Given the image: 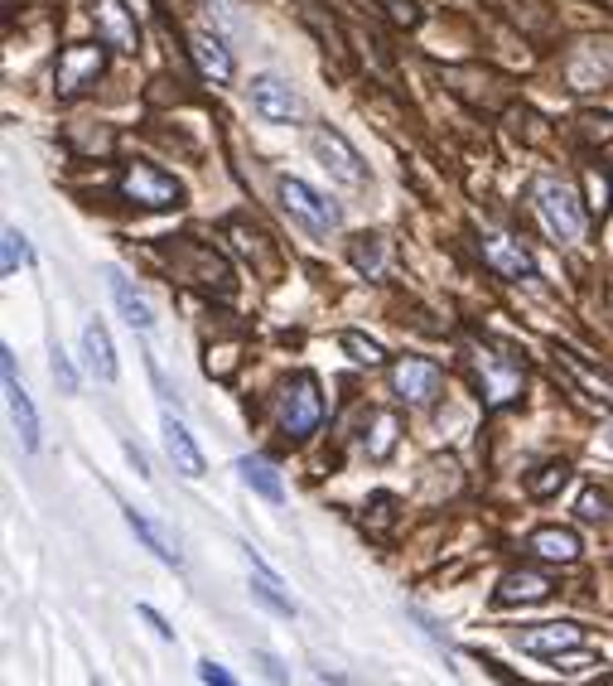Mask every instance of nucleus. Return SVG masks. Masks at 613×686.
<instances>
[{
    "label": "nucleus",
    "instance_id": "nucleus-34",
    "mask_svg": "<svg viewBox=\"0 0 613 686\" xmlns=\"http://www.w3.org/2000/svg\"><path fill=\"white\" fill-rule=\"evenodd\" d=\"M575 512H580L584 522H609V518H613V503H609L604 488H594V484H590V488L580 493V508H575Z\"/></svg>",
    "mask_w": 613,
    "mask_h": 686
},
{
    "label": "nucleus",
    "instance_id": "nucleus-22",
    "mask_svg": "<svg viewBox=\"0 0 613 686\" xmlns=\"http://www.w3.org/2000/svg\"><path fill=\"white\" fill-rule=\"evenodd\" d=\"M83 353H87V367L97 373L102 382H116V353H112V334L92 320L83 324Z\"/></svg>",
    "mask_w": 613,
    "mask_h": 686
},
{
    "label": "nucleus",
    "instance_id": "nucleus-41",
    "mask_svg": "<svg viewBox=\"0 0 613 686\" xmlns=\"http://www.w3.org/2000/svg\"><path fill=\"white\" fill-rule=\"evenodd\" d=\"M126 455H131V465H136V469H141V474H150V469H145V455H141V450H136V445H126Z\"/></svg>",
    "mask_w": 613,
    "mask_h": 686
},
{
    "label": "nucleus",
    "instance_id": "nucleus-1",
    "mask_svg": "<svg viewBox=\"0 0 613 686\" xmlns=\"http://www.w3.org/2000/svg\"><path fill=\"white\" fill-rule=\"evenodd\" d=\"M531 204H537V214L546 222V232L555 237V242H580L584 237V204L575 199V189H570L565 179H537L531 184Z\"/></svg>",
    "mask_w": 613,
    "mask_h": 686
},
{
    "label": "nucleus",
    "instance_id": "nucleus-40",
    "mask_svg": "<svg viewBox=\"0 0 613 686\" xmlns=\"http://www.w3.org/2000/svg\"><path fill=\"white\" fill-rule=\"evenodd\" d=\"M141 619H145V624H150V628L159 633V638H175V628H169V624H165V619H159V614L150 610V604H141Z\"/></svg>",
    "mask_w": 613,
    "mask_h": 686
},
{
    "label": "nucleus",
    "instance_id": "nucleus-28",
    "mask_svg": "<svg viewBox=\"0 0 613 686\" xmlns=\"http://www.w3.org/2000/svg\"><path fill=\"white\" fill-rule=\"evenodd\" d=\"M349 257H353V267L363 271V276H382V271H386V242H382L377 232H363V237H353Z\"/></svg>",
    "mask_w": 613,
    "mask_h": 686
},
{
    "label": "nucleus",
    "instance_id": "nucleus-4",
    "mask_svg": "<svg viewBox=\"0 0 613 686\" xmlns=\"http://www.w3.org/2000/svg\"><path fill=\"white\" fill-rule=\"evenodd\" d=\"M122 199L141 204V208H179L184 204V184L175 175H165V169L145 165V160H131L122 169Z\"/></svg>",
    "mask_w": 613,
    "mask_h": 686
},
{
    "label": "nucleus",
    "instance_id": "nucleus-5",
    "mask_svg": "<svg viewBox=\"0 0 613 686\" xmlns=\"http://www.w3.org/2000/svg\"><path fill=\"white\" fill-rule=\"evenodd\" d=\"M469 363H474V377H478V387H484L488 406H508L517 392H522V382H527L522 363L508 358V353H498V349H488V343L469 353Z\"/></svg>",
    "mask_w": 613,
    "mask_h": 686
},
{
    "label": "nucleus",
    "instance_id": "nucleus-2",
    "mask_svg": "<svg viewBox=\"0 0 613 686\" xmlns=\"http://www.w3.org/2000/svg\"><path fill=\"white\" fill-rule=\"evenodd\" d=\"M169 261H175V271L184 276L189 285H198V290H212V295H222L228 300L232 295V267L222 261L218 252H212L208 242H198V237H179L175 247H169Z\"/></svg>",
    "mask_w": 613,
    "mask_h": 686
},
{
    "label": "nucleus",
    "instance_id": "nucleus-26",
    "mask_svg": "<svg viewBox=\"0 0 613 686\" xmlns=\"http://www.w3.org/2000/svg\"><path fill=\"white\" fill-rule=\"evenodd\" d=\"M112 295H116V305H122V320H126L131 329H141V334H145V329L155 324L150 305H145V300L136 295V290H131V281H126L122 271H112Z\"/></svg>",
    "mask_w": 613,
    "mask_h": 686
},
{
    "label": "nucleus",
    "instance_id": "nucleus-8",
    "mask_svg": "<svg viewBox=\"0 0 613 686\" xmlns=\"http://www.w3.org/2000/svg\"><path fill=\"white\" fill-rule=\"evenodd\" d=\"M310 145H314L319 165L329 169V179L349 184V189L367 184V169H363V160H357V150L349 145V136H343V131H333V126H314V131H310Z\"/></svg>",
    "mask_w": 613,
    "mask_h": 686
},
{
    "label": "nucleus",
    "instance_id": "nucleus-31",
    "mask_svg": "<svg viewBox=\"0 0 613 686\" xmlns=\"http://www.w3.org/2000/svg\"><path fill=\"white\" fill-rule=\"evenodd\" d=\"M392 518H396V498L392 493H372L367 498V512H363V527L367 532H386V527H392Z\"/></svg>",
    "mask_w": 613,
    "mask_h": 686
},
{
    "label": "nucleus",
    "instance_id": "nucleus-24",
    "mask_svg": "<svg viewBox=\"0 0 613 686\" xmlns=\"http://www.w3.org/2000/svg\"><path fill=\"white\" fill-rule=\"evenodd\" d=\"M126 527H131V532H136V537H141V542H145V547H150V551H155V557H159V561H165V565H184V551H179L175 542H169V537H165V532H159V527H155L150 518H145V512H136V508H126Z\"/></svg>",
    "mask_w": 613,
    "mask_h": 686
},
{
    "label": "nucleus",
    "instance_id": "nucleus-37",
    "mask_svg": "<svg viewBox=\"0 0 613 686\" xmlns=\"http://www.w3.org/2000/svg\"><path fill=\"white\" fill-rule=\"evenodd\" d=\"M198 677H204L208 686H237L232 672H228V667H218V663H212V657H208V663H198Z\"/></svg>",
    "mask_w": 613,
    "mask_h": 686
},
{
    "label": "nucleus",
    "instance_id": "nucleus-21",
    "mask_svg": "<svg viewBox=\"0 0 613 686\" xmlns=\"http://www.w3.org/2000/svg\"><path fill=\"white\" fill-rule=\"evenodd\" d=\"M555 358H561V367H565V373H570V377H575V382H580V387H584V392H590V397H594V402H604V406H609V412H613V377H604V373H594V367H590V363H584V358H580V353H575V349H561V353H555Z\"/></svg>",
    "mask_w": 613,
    "mask_h": 686
},
{
    "label": "nucleus",
    "instance_id": "nucleus-20",
    "mask_svg": "<svg viewBox=\"0 0 613 686\" xmlns=\"http://www.w3.org/2000/svg\"><path fill=\"white\" fill-rule=\"evenodd\" d=\"M165 450H169V459H175V469L184 479H198V474H204V450H198L194 435L184 430V420H175V416H165Z\"/></svg>",
    "mask_w": 613,
    "mask_h": 686
},
{
    "label": "nucleus",
    "instance_id": "nucleus-19",
    "mask_svg": "<svg viewBox=\"0 0 613 686\" xmlns=\"http://www.w3.org/2000/svg\"><path fill=\"white\" fill-rule=\"evenodd\" d=\"M527 551H531V557H541V561L570 565L580 557V537L570 532V527H537V532L527 537Z\"/></svg>",
    "mask_w": 613,
    "mask_h": 686
},
{
    "label": "nucleus",
    "instance_id": "nucleus-35",
    "mask_svg": "<svg viewBox=\"0 0 613 686\" xmlns=\"http://www.w3.org/2000/svg\"><path fill=\"white\" fill-rule=\"evenodd\" d=\"M580 136L590 141V145H609V141H613V116H604V112H584V116H580Z\"/></svg>",
    "mask_w": 613,
    "mask_h": 686
},
{
    "label": "nucleus",
    "instance_id": "nucleus-3",
    "mask_svg": "<svg viewBox=\"0 0 613 686\" xmlns=\"http://www.w3.org/2000/svg\"><path fill=\"white\" fill-rule=\"evenodd\" d=\"M319 426H324V392L310 373H295L281 392V430L290 440H310Z\"/></svg>",
    "mask_w": 613,
    "mask_h": 686
},
{
    "label": "nucleus",
    "instance_id": "nucleus-39",
    "mask_svg": "<svg viewBox=\"0 0 613 686\" xmlns=\"http://www.w3.org/2000/svg\"><path fill=\"white\" fill-rule=\"evenodd\" d=\"M257 667L266 672V682H271V686H290V677H285V667H281V663H276V657H271V653H257Z\"/></svg>",
    "mask_w": 613,
    "mask_h": 686
},
{
    "label": "nucleus",
    "instance_id": "nucleus-9",
    "mask_svg": "<svg viewBox=\"0 0 613 686\" xmlns=\"http://www.w3.org/2000/svg\"><path fill=\"white\" fill-rule=\"evenodd\" d=\"M106 73V54L102 44H69L59 54V69H53V92L59 97H77L87 83H97Z\"/></svg>",
    "mask_w": 613,
    "mask_h": 686
},
{
    "label": "nucleus",
    "instance_id": "nucleus-36",
    "mask_svg": "<svg viewBox=\"0 0 613 686\" xmlns=\"http://www.w3.org/2000/svg\"><path fill=\"white\" fill-rule=\"evenodd\" d=\"M24 257H30V247H24L20 228H6V257H0V271H6V276H15V271L24 267Z\"/></svg>",
    "mask_w": 613,
    "mask_h": 686
},
{
    "label": "nucleus",
    "instance_id": "nucleus-10",
    "mask_svg": "<svg viewBox=\"0 0 613 686\" xmlns=\"http://www.w3.org/2000/svg\"><path fill=\"white\" fill-rule=\"evenodd\" d=\"M478 252H484L492 276H502V281H531V276H537V261H531L527 247L517 242V237L498 232V228L478 232Z\"/></svg>",
    "mask_w": 613,
    "mask_h": 686
},
{
    "label": "nucleus",
    "instance_id": "nucleus-7",
    "mask_svg": "<svg viewBox=\"0 0 613 686\" xmlns=\"http://www.w3.org/2000/svg\"><path fill=\"white\" fill-rule=\"evenodd\" d=\"M281 204H285V214L300 218L310 232H333L343 222V208L324 199L319 189H310L304 179H281Z\"/></svg>",
    "mask_w": 613,
    "mask_h": 686
},
{
    "label": "nucleus",
    "instance_id": "nucleus-38",
    "mask_svg": "<svg viewBox=\"0 0 613 686\" xmlns=\"http://www.w3.org/2000/svg\"><path fill=\"white\" fill-rule=\"evenodd\" d=\"M53 377H59V387H63V392H77V373H73V363L63 358L59 349H53Z\"/></svg>",
    "mask_w": 613,
    "mask_h": 686
},
{
    "label": "nucleus",
    "instance_id": "nucleus-32",
    "mask_svg": "<svg viewBox=\"0 0 613 686\" xmlns=\"http://www.w3.org/2000/svg\"><path fill=\"white\" fill-rule=\"evenodd\" d=\"M584 194H590V214L594 218H604L613 208V184L599 175V169H584Z\"/></svg>",
    "mask_w": 613,
    "mask_h": 686
},
{
    "label": "nucleus",
    "instance_id": "nucleus-27",
    "mask_svg": "<svg viewBox=\"0 0 613 686\" xmlns=\"http://www.w3.org/2000/svg\"><path fill=\"white\" fill-rule=\"evenodd\" d=\"M247 557H251V551H247ZM251 590H257V595H261L266 604H271L276 614H295V604H290V595L281 590V580H276L271 571H266L261 557H251Z\"/></svg>",
    "mask_w": 613,
    "mask_h": 686
},
{
    "label": "nucleus",
    "instance_id": "nucleus-11",
    "mask_svg": "<svg viewBox=\"0 0 613 686\" xmlns=\"http://www.w3.org/2000/svg\"><path fill=\"white\" fill-rule=\"evenodd\" d=\"M87 15H92V24H97L102 44L122 49V54H136L141 49V24H136V15H131L126 0H87Z\"/></svg>",
    "mask_w": 613,
    "mask_h": 686
},
{
    "label": "nucleus",
    "instance_id": "nucleus-12",
    "mask_svg": "<svg viewBox=\"0 0 613 686\" xmlns=\"http://www.w3.org/2000/svg\"><path fill=\"white\" fill-rule=\"evenodd\" d=\"M392 387L406 406H430L439 397V387H445V373H439V363H430V358H396Z\"/></svg>",
    "mask_w": 613,
    "mask_h": 686
},
{
    "label": "nucleus",
    "instance_id": "nucleus-30",
    "mask_svg": "<svg viewBox=\"0 0 613 686\" xmlns=\"http://www.w3.org/2000/svg\"><path fill=\"white\" fill-rule=\"evenodd\" d=\"M339 343L349 349V358H353V363H367V367H382V363H386L382 343H377V339H367V334H357V329H349V334H343Z\"/></svg>",
    "mask_w": 613,
    "mask_h": 686
},
{
    "label": "nucleus",
    "instance_id": "nucleus-17",
    "mask_svg": "<svg viewBox=\"0 0 613 686\" xmlns=\"http://www.w3.org/2000/svg\"><path fill=\"white\" fill-rule=\"evenodd\" d=\"M189 54H194L198 69H204V77H212V83H232V54H228V44H222L218 30H194Z\"/></svg>",
    "mask_w": 613,
    "mask_h": 686
},
{
    "label": "nucleus",
    "instance_id": "nucleus-33",
    "mask_svg": "<svg viewBox=\"0 0 613 686\" xmlns=\"http://www.w3.org/2000/svg\"><path fill=\"white\" fill-rule=\"evenodd\" d=\"M377 6H382V15L392 20L396 30H416L420 15H425V10H420V0H377Z\"/></svg>",
    "mask_w": 613,
    "mask_h": 686
},
{
    "label": "nucleus",
    "instance_id": "nucleus-23",
    "mask_svg": "<svg viewBox=\"0 0 613 686\" xmlns=\"http://www.w3.org/2000/svg\"><path fill=\"white\" fill-rule=\"evenodd\" d=\"M367 426H372V430H363L367 459H386L396 450V440H402V420H396V412H372Z\"/></svg>",
    "mask_w": 613,
    "mask_h": 686
},
{
    "label": "nucleus",
    "instance_id": "nucleus-16",
    "mask_svg": "<svg viewBox=\"0 0 613 686\" xmlns=\"http://www.w3.org/2000/svg\"><path fill=\"white\" fill-rule=\"evenodd\" d=\"M517 643H522L527 653H537V657H561L570 648H580L584 628L580 624H541V628H522L517 633Z\"/></svg>",
    "mask_w": 613,
    "mask_h": 686
},
{
    "label": "nucleus",
    "instance_id": "nucleus-13",
    "mask_svg": "<svg viewBox=\"0 0 613 686\" xmlns=\"http://www.w3.org/2000/svg\"><path fill=\"white\" fill-rule=\"evenodd\" d=\"M251 107H257L266 122H300L304 116V102H300V92L285 83V77H276V73H261V77H251Z\"/></svg>",
    "mask_w": 613,
    "mask_h": 686
},
{
    "label": "nucleus",
    "instance_id": "nucleus-15",
    "mask_svg": "<svg viewBox=\"0 0 613 686\" xmlns=\"http://www.w3.org/2000/svg\"><path fill=\"white\" fill-rule=\"evenodd\" d=\"M508 24H517L527 39H551L555 34V10L551 0H488Z\"/></svg>",
    "mask_w": 613,
    "mask_h": 686
},
{
    "label": "nucleus",
    "instance_id": "nucleus-29",
    "mask_svg": "<svg viewBox=\"0 0 613 686\" xmlns=\"http://www.w3.org/2000/svg\"><path fill=\"white\" fill-rule=\"evenodd\" d=\"M570 484V465L561 459V465H541L537 474L527 479V493L531 498H551V493H561V488Z\"/></svg>",
    "mask_w": 613,
    "mask_h": 686
},
{
    "label": "nucleus",
    "instance_id": "nucleus-18",
    "mask_svg": "<svg viewBox=\"0 0 613 686\" xmlns=\"http://www.w3.org/2000/svg\"><path fill=\"white\" fill-rule=\"evenodd\" d=\"M492 600L498 604H541V600H551V580L541 571H508L498 580V590H492Z\"/></svg>",
    "mask_w": 613,
    "mask_h": 686
},
{
    "label": "nucleus",
    "instance_id": "nucleus-14",
    "mask_svg": "<svg viewBox=\"0 0 613 686\" xmlns=\"http://www.w3.org/2000/svg\"><path fill=\"white\" fill-rule=\"evenodd\" d=\"M0 373H6V402H10V416H15L20 426V440L24 450H39V416H34V402L30 392L20 387V373H15V353L0 349Z\"/></svg>",
    "mask_w": 613,
    "mask_h": 686
},
{
    "label": "nucleus",
    "instance_id": "nucleus-25",
    "mask_svg": "<svg viewBox=\"0 0 613 686\" xmlns=\"http://www.w3.org/2000/svg\"><path fill=\"white\" fill-rule=\"evenodd\" d=\"M237 474H242V484H247V488H257V493L266 498V503H281V498H285L281 474H276L271 465H266V459H257V455L237 459Z\"/></svg>",
    "mask_w": 613,
    "mask_h": 686
},
{
    "label": "nucleus",
    "instance_id": "nucleus-6",
    "mask_svg": "<svg viewBox=\"0 0 613 686\" xmlns=\"http://www.w3.org/2000/svg\"><path fill=\"white\" fill-rule=\"evenodd\" d=\"M565 83L575 92H594L613 83V39H580L565 54Z\"/></svg>",
    "mask_w": 613,
    "mask_h": 686
}]
</instances>
